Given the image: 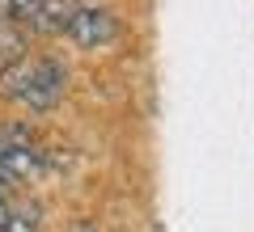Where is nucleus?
Wrapping results in <instances>:
<instances>
[{
	"mask_svg": "<svg viewBox=\"0 0 254 232\" xmlns=\"http://www.w3.org/2000/svg\"><path fill=\"white\" fill-rule=\"evenodd\" d=\"M4 93L26 110H51L64 97V68L55 59H21L4 68Z\"/></svg>",
	"mask_w": 254,
	"mask_h": 232,
	"instance_id": "1",
	"label": "nucleus"
},
{
	"mask_svg": "<svg viewBox=\"0 0 254 232\" xmlns=\"http://www.w3.org/2000/svg\"><path fill=\"white\" fill-rule=\"evenodd\" d=\"M68 13H72L68 0H0V17L4 21L43 30V34H60L68 26Z\"/></svg>",
	"mask_w": 254,
	"mask_h": 232,
	"instance_id": "2",
	"label": "nucleus"
},
{
	"mask_svg": "<svg viewBox=\"0 0 254 232\" xmlns=\"http://www.w3.org/2000/svg\"><path fill=\"white\" fill-rule=\"evenodd\" d=\"M64 34L72 38L76 46H106L119 38V21L110 9H98V4H81V9L68 13V26H64Z\"/></svg>",
	"mask_w": 254,
	"mask_h": 232,
	"instance_id": "3",
	"label": "nucleus"
},
{
	"mask_svg": "<svg viewBox=\"0 0 254 232\" xmlns=\"http://www.w3.org/2000/svg\"><path fill=\"white\" fill-rule=\"evenodd\" d=\"M0 169L9 173L13 182H26L43 173V156L38 148L17 131V127H0Z\"/></svg>",
	"mask_w": 254,
	"mask_h": 232,
	"instance_id": "4",
	"label": "nucleus"
},
{
	"mask_svg": "<svg viewBox=\"0 0 254 232\" xmlns=\"http://www.w3.org/2000/svg\"><path fill=\"white\" fill-rule=\"evenodd\" d=\"M26 59V38H21V30L13 26V21L0 17V72L13 68V63Z\"/></svg>",
	"mask_w": 254,
	"mask_h": 232,
	"instance_id": "5",
	"label": "nucleus"
},
{
	"mask_svg": "<svg viewBox=\"0 0 254 232\" xmlns=\"http://www.w3.org/2000/svg\"><path fill=\"white\" fill-rule=\"evenodd\" d=\"M0 232H38V215L34 211H13V220L4 224Z\"/></svg>",
	"mask_w": 254,
	"mask_h": 232,
	"instance_id": "6",
	"label": "nucleus"
},
{
	"mask_svg": "<svg viewBox=\"0 0 254 232\" xmlns=\"http://www.w3.org/2000/svg\"><path fill=\"white\" fill-rule=\"evenodd\" d=\"M13 211H17V207L9 203V194H0V228H4V224L13 220Z\"/></svg>",
	"mask_w": 254,
	"mask_h": 232,
	"instance_id": "7",
	"label": "nucleus"
}]
</instances>
